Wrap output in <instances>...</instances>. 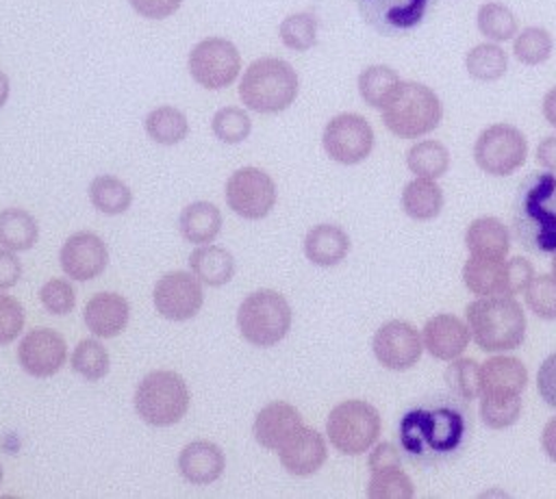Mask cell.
<instances>
[{"instance_id":"obj_1","label":"cell","mask_w":556,"mask_h":499,"mask_svg":"<svg viewBox=\"0 0 556 499\" xmlns=\"http://www.w3.org/2000/svg\"><path fill=\"white\" fill-rule=\"evenodd\" d=\"M467 436L465 410L450 401H430L400 421V445L410 460L430 464L458 451Z\"/></svg>"},{"instance_id":"obj_2","label":"cell","mask_w":556,"mask_h":499,"mask_svg":"<svg viewBox=\"0 0 556 499\" xmlns=\"http://www.w3.org/2000/svg\"><path fill=\"white\" fill-rule=\"evenodd\" d=\"M513 234L534 254L556 252V174L526 176L513 200Z\"/></svg>"},{"instance_id":"obj_3","label":"cell","mask_w":556,"mask_h":499,"mask_svg":"<svg viewBox=\"0 0 556 499\" xmlns=\"http://www.w3.org/2000/svg\"><path fill=\"white\" fill-rule=\"evenodd\" d=\"M465 323L482 351H510L526 338V315L510 295L478 297L465 308Z\"/></svg>"},{"instance_id":"obj_4","label":"cell","mask_w":556,"mask_h":499,"mask_svg":"<svg viewBox=\"0 0 556 499\" xmlns=\"http://www.w3.org/2000/svg\"><path fill=\"white\" fill-rule=\"evenodd\" d=\"M300 91L291 63L278 56H263L250 63L239 80L241 104L250 111L274 115L287 111Z\"/></svg>"},{"instance_id":"obj_5","label":"cell","mask_w":556,"mask_h":499,"mask_svg":"<svg viewBox=\"0 0 556 499\" xmlns=\"http://www.w3.org/2000/svg\"><path fill=\"white\" fill-rule=\"evenodd\" d=\"M380 111L384 128L400 139L424 137L432 132L443 117L439 95L424 82L415 80H402Z\"/></svg>"},{"instance_id":"obj_6","label":"cell","mask_w":556,"mask_h":499,"mask_svg":"<svg viewBox=\"0 0 556 499\" xmlns=\"http://www.w3.org/2000/svg\"><path fill=\"white\" fill-rule=\"evenodd\" d=\"M291 306L278 291L261 289L243 297L237 308L241 336L254 347H271L291 330Z\"/></svg>"},{"instance_id":"obj_7","label":"cell","mask_w":556,"mask_h":499,"mask_svg":"<svg viewBox=\"0 0 556 499\" xmlns=\"http://www.w3.org/2000/svg\"><path fill=\"white\" fill-rule=\"evenodd\" d=\"M135 412L154 427L178 423L189 410L187 382L174 371H150L135 388Z\"/></svg>"},{"instance_id":"obj_8","label":"cell","mask_w":556,"mask_h":499,"mask_svg":"<svg viewBox=\"0 0 556 499\" xmlns=\"http://www.w3.org/2000/svg\"><path fill=\"white\" fill-rule=\"evenodd\" d=\"M380 427L378 410L363 399L337 404L326 419L328 440L343 456L365 453L378 440Z\"/></svg>"},{"instance_id":"obj_9","label":"cell","mask_w":556,"mask_h":499,"mask_svg":"<svg viewBox=\"0 0 556 499\" xmlns=\"http://www.w3.org/2000/svg\"><path fill=\"white\" fill-rule=\"evenodd\" d=\"M528 156V139L510 124L484 128L473 143V161L489 176H510Z\"/></svg>"},{"instance_id":"obj_10","label":"cell","mask_w":556,"mask_h":499,"mask_svg":"<svg viewBox=\"0 0 556 499\" xmlns=\"http://www.w3.org/2000/svg\"><path fill=\"white\" fill-rule=\"evenodd\" d=\"M187 69L200 87L219 91L237 80L241 54L232 41L224 37H206L191 48Z\"/></svg>"},{"instance_id":"obj_11","label":"cell","mask_w":556,"mask_h":499,"mask_svg":"<svg viewBox=\"0 0 556 499\" xmlns=\"http://www.w3.org/2000/svg\"><path fill=\"white\" fill-rule=\"evenodd\" d=\"M224 197L235 215L256 221L271 213L278 191L274 178L267 171L258 167H239L226 180Z\"/></svg>"},{"instance_id":"obj_12","label":"cell","mask_w":556,"mask_h":499,"mask_svg":"<svg viewBox=\"0 0 556 499\" xmlns=\"http://www.w3.org/2000/svg\"><path fill=\"white\" fill-rule=\"evenodd\" d=\"M321 145L334 163L356 165L374 150V128L358 113H339L324 126Z\"/></svg>"},{"instance_id":"obj_13","label":"cell","mask_w":556,"mask_h":499,"mask_svg":"<svg viewBox=\"0 0 556 499\" xmlns=\"http://www.w3.org/2000/svg\"><path fill=\"white\" fill-rule=\"evenodd\" d=\"M152 302L163 319L187 321L202 308V282L191 271H169L156 280Z\"/></svg>"},{"instance_id":"obj_14","label":"cell","mask_w":556,"mask_h":499,"mask_svg":"<svg viewBox=\"0 0 556 499\" xmlns=\"http://www.w3.org/2000/svg\"><path fill=\"white\" fill-rule=\"evenodd\" d=\"M376 360L391 371H406L421 358L424 343L415 325L402 319L382 323L371 341Z\"/></svg>"},{"instance_id":"obj_15","label":"cell","mask_w":556,"mask_h":499,"mask_svg":"<svg viewBox=\"0 0 556 499\" xmlns=\"http://www.w3.org/2000/svg\"><path fill=\"white\" fill-rule=\"evenodd\" d=\"M356 4L367 26L391 37L419 26L430 0H356Z\"/></svg>"},{"instance_id":"obj_16","label":"cell","mask_w":556,"mask_h":499,"mask_svg":"<svg viewBox=\"0 0 556 499\" xmlns=\"http://www.w3.org/2000/svg\"><path fill=\"white\" fill-rule=\"evenodd\" d=\"M67 360L65 338L50 328H35L17 345V362L33 378L54 375Z\"/></svg>"},{"instance_id":"obj_17","label":"cell","mask_w":556,"mask_h":499,"mask_svg":"<svg viewBox=\"0 0 556 499\" xmlns=\"http://www.w3.org/2000/svg\"><path fill=\"white\" fill-rule=\"evenodd\" d=\"M59 263L70 280L87 282L104 271L109 263V250L98 234L80 230L65 239L59 252Z\"/></svg>"},{"instance_id":"obj_18","label":"cell","mask_w":556,"mask_h":499,"mask_svg":"<svg viewBox=\"0 0 556 499\" xmlns=\"http://www.w3.org/2000/svg\"><path fill=\"white\" fill-rule=\"evenodd\" d=\"M276 453L280 458L282 469L298 477L317 473L328 456L324 436L306 425H302Z\"/></svg>"},{"instance_id":"obj_19","label":"cell","mask_w":556,"mask_h":499,"mask_svg":"<svg viewBox=\"0 0 556 499\" xmlns=\"http://www.w3.org/2000/svg\"><path fill=\"white\" fill-rule=\"evenodd\" d=\"M302 425L304 423L295 406L287 401H271L256 412L252 434L261 447L278 451Z\"/></svg>"},{"instance_id":"obj_20","label":"cell","mask_w":556,"mask_h":499,"mask_svg":"<svg viewBox=\"0 0 556 499\" xmlns=\"http://www.w3.org/2000/svg\"><path fill=\"white\" fill-rule=\"evenodd\" d=\"M469 338L471 334L463 319H458L456 315L441 312L426 321L421 343L430 356L439 360H454L467 349Z\"/></svg>"},{"instance_id":"obj_21","label":"cell","mask_w":556,"mask_h":499,"mask_svg":"<svg viewBox=\"0 0 556 499\" xmlns=\"http://www.w3.org/2000/svg\"><path fill=\"white\" fill-rule=\"evenodd\" d=\"M528 384V369L515 356H493L480 364L482 397H515Z\"/></svg>"},{"instance_id":"obj_22","label":"cell","mask_w":556,"mask_h":499,"mask_svg":"<svg viewBox=\"0 0 556 499\" xmlns=\"http://www.w3.org/2000/svg\"><path fill=\"white\" fill-rule=\"evenodd\" d=\"M224 469L226 456L211 440H191L178 456V471L193 486H206L219 479Z\"/></svg>"},{"instance_id":"obj_23","label":"cell","mask_w":556,"mask_h":499,"mask_svg":"<svg viewBox=\"0 0 556 499\" xmlns=\"http://www.w3.org/2000/svg\"><path fill=\"white\" fill-rule=\"evenodd\" d=\"M130 317V306L119 293H96L83 310L87 330L100 338L117 336Z\"/></svg>"},{"instance_id":"obj_24","label":"cell","mask_w":556,"mask_h":499,"mask_svg":"<svg viewBox=\"0 0 556 499\" xmlns=\"http://www.w3.org/2000/svg\"><path fill=\"white\" fill-rule=\"evenodd\" d=\"M350 252V236L341 226L317 223L304 236V254L317 267H334Z\"/></svg>"},{"instance_id":"obj_25","label":"cell","mask_w":556,"mask_h":499,"mask_svg":"<svg viewBox=\"0 0 556 499\" xmlns=\"http://www.w3.org/2000/svg\"><path fill=\"white\" fill-rule=\"evenodd\" d=\"M465 247L471 252V256L504 258L510 250V232L497 217L484 215L467 226Z\"/></svg>"},{"instance_id":"obj_26","label":"cell","mask_w":556,"mask_h":499,"mask_svg":"<svg viewBox=\"0 0 556 499\" xmlns=\"http://www.w3.org/2000/svg\"><path fill=\"white\" fill-rule=\"evenodd\" d=\"M178 230L185 241L195 245L213 243L222 230V213L213 202H191L180 210Z\"/></svg>"},{"instance_id":"obj_27","label":"cell","mask_w":556,"mask_h":499,"mask_svg":"<svg viewBox=\"0 0 556 499\" xmlns=\"http://www.w3.org/2000/svg\"><path fill=\"white\" fill-rule=\"evenodd\" d=\"M191 273L208 286H224L235 276V256L219 245H198L189 256Z\"/></svg>"},{"instance_id":"obj_28","label":"cell","mask_w":556,"mask_h":499,"mask_svg":"<svg viewBox=\"0 0 556 499\" xmlns=\"http://www.w3.org/2000/svg\"><path fill=\"white\" fill-rule=\"evenodd\" d=\"M463 284L478 297L506 295V260L471 256L463 267Z\"/></svg>"},{"instance_id":"obj_29","label":"cell","mask_w":556,"mask_h":499,"mask_svg":"<svg viewBox=\"0 0 556 499\" xmlns=\"http://www.w3.org/2000/svg\"><path fill=\"white\" fill-rule=\"evenodd\" d=\"M443 189L437 180L413 178L402 191V210L415 221H430L443 210Z\"/></svg>"},{"instance_id":"obj_30","label":"cell","mask_w":556,"mask_h":499,"mask_svg":"<svg viewBox=\"0 0 556 499\" xmlns=\"http://www.w3.org/2000/svg\"><path fill=\"white\" fill-rule=\"evenodd\" d=\"M39 239L37 219L24 208L0 210V247L11 252H26Z\"/></svg>"},{"instance_id":"obj_31","label":"cell","mask_w":556,"mask_h":499,"mask_svg":"<svg viewBox=\"0 0 556 499\" xmlns=\"http://www.w3.org/2000/svg\"><path fill=\"white\" fill-rule=\"evenodd\" d=\"M89 202L104 215H122L132 204L130 187L111 174H100L89 182Z\"/></svg>"},{"instance_id":"obj_32","label":"cell","mask_w":556,"mask_h":499,"mask_svg":"<svg viewBox=\"0 0 556 499\" xmlns=\"http://www.w3.org/2000/svg\"><path fill=\"white\" fill-rule=\"evenodd\" d=\"M143 128L148 137L161 145H176L189 135V121L185 113L169 104L152 108L143 119Z\"/></svg>"},{"instance_id":"obj_33","label":"cell","mask_w":556,"mask_h":499,"mask_svg":"<svg viewBox=\"0 0 556 499\" xmlns=\"http://www.w3.org/2000/svg\"><path fill=\"white\" fill-rule=\"evenodd\" d=\"M400 76L389 65H369L358 74V95L371 108H382L400 87Z\"/></svg>"},{"instance_id":"obj_34","label":"cell","mask_w":556,"mask_h":499,"mask_svg":"<svg viewBox=\"0 0 556 499\" xmlns=\"http://www.w3.org/2000/svg\"><path fill=\"white\" fill-rule=\"evenodd\" d=\"M406 165L417 178L437 180L450 169V152L441 141L424 139L408 148Z\"/></svg>"},{"instance_id":"obj_35","label":"cell","mask_w":556,"mask_h":499,"mask_svg":"<svg viewBox=\"0 0 556 499\" xmlns=\"http://www.w3.org/2000/svg\"><path fill=\"white\" fill-rule=\"evenodd\" d=\"M467 74L480 82L500 80L508 69V56L497 43H478L465 56Z\"/></svg>"},{"instance_id":"obj_36","label":"cell","mask_w":556,"mask_h":499,"mask_svg":"<svg viewBox=\"0 0 556 499\" xmlns=\"http://www.w3.org/2000/svg\"><path fill=\"white\" fill-rule=\"evenodd\" d=\"M476 24H478V30L486 39H491L493 43L508 41V39H513L519 33L517 30L515 13L506 4H502V2H484V4H480L478 15H476Z\"/></svg>"},{"instance_id":"obj_37","label":"cell","mask_w":556,"mask_h":499,"mask_svg":"<svg viewBox=\"0 0 556 499\" xmlns=\"http://www.w3.org/2000/svg\"><path fill=\"white\" fill-rule=\"evenodd\" d=\"M554 39L543 26H528L513 37V54L523 65H541L552 56Z\"/></svg>"},{"instance_id":"obj_38","label":"cell","mask_w":556,"mask_h":499,"mask_svg":"<svg viewBox=\"0 0 556 499\" xmlns=\"http://www.w3.org/2000/svg\"><path fill=\"white\" fill-rule=\"evenodd\" d=\"M72 369L85 378L87 382H96L102 380L109 373V351L104 349V345L96 338H83L70 358Z\"/></svg>"},{"instance_id":"obj_39","label":"cell","mask_w":556,"mask_h":499,"mask_svg":"<svg viewBox=\"0 0 556 499\" xmlns=\"http://www.w3.org/2000/svg\"><path fill=\"white\" fill-rule=\"evenodd\" d=\"M278 35L289 50L306 52L317 43V17L306 11L291 13L280 22Z\"/></svg>"},{"instance_id":"obj_40","label":"cell","mask_w":556,"mask_h":499,"mask_svg":"<svg viewBox=\"0 0 556 499\" xmlns=\"http://www.w3.org/2000/svg\"><path fill=\"white\" fill-rule=\"evenodd\" d=\"M445 369V384L463 401L480 395V364L473 358H454Z\"/></svg>"},{"instance_id":"obj_41","label":"cell","mask_w":556,"mask_h":499,"mask_svg":"<svg viewBox=\"0 0 556 499\" xmlns=\"http://www.w3.org/2000/svg\"><path fill=\"white\" fill-rule=\"evenodd\" d=\"M415 495L410 477L402 471V466L374 471L367 486L369 499H410Z\"/></svg>"},{"instance_id":"obj_42","label":"cell","mask_w":556,"mask_h":499,"mask_svg":"<svg viewBox=\"0 0 556 499\" xmlns=\"http://www.w3.org/2000/svg\"><path fill=\"white\" fill-rule=\"evenodd\" d=\"M211 130L222 143H241L252 132V119L241 106H224L211 119Z\"/></svg>"},{"instance_id":"obj_43","label":"cell","mask_w":556,"mask_h":499,"mask_svg":"<svg viewBox=\"0 0 556 499\" xmlns=\"http://www.w3.org/2000/svg\"><path fill=\"white\" fill-rule=\"evenodd\" d=\"M526 293V304L528 308L545 319V321H556V278L541 273L534 276L528 284Z\"/></svg>"},{"instance_id":"obj_44","label":"cell","mask_w":556,"mask_h":499,"mask_svg":"<svg viewBox=\"0 0 556 499\" xmlns=\"http://www.w3.org/2000/svg\"><path fill=\"white\" fill-rule=\"evenodd\" d=\"M521 414V399L515 397H482L480 399V419L491 430H504L517 423Z\"/></svg>"},{"instance_id":"obj_45","label":"cell","mask_w":556,"mask_h":499,"mask_svg":"<svg viewBox=\"0 0 556 499\" xmlns=\"http://www.w3.org/2000/svg\"><path fill=\"white\" fill-rule=\"evenodd\" d=\"M39 299L50 315H67L76 304V293L70 280L52 278L39 289Z\"/></svg>"},{"instance_id":"obj_46","label":"cell","mask_w":556,"mask_h":499,"mask_svg":"<svg viewBox=\"0 0 556 499\" xmlns=\"http://www.w3.org/2000/svg\"><path fill=\"white\" fill-rule=\"evenodd\" d=\"M24 328V308L22 304L0 293V345H9L17 338Z\"/></svg>"},{"instance_id":"obj_47","label":"cell","mask_w":556,"mask_h":499,"mask_svg":"<svg viewBox=\"0 0 556 499\" xmlns=\"http://www.w3.org/2000/svg\"><path fill=\"white\" fill-rule=\"evenodd\" d=\"M532 278H534V267L528 258L515 256L506 260V295L513 297L517 293H523Z\"/></svg>"},{"instance_id":"obj_48","label":"cell","mask_w":556,"mask_h":499,"mask_svg":"<svg viewBox=\"0 0 556 499\" xmlns=\"http://www.w3.org/2000/svg\"><path fill=\"white\" fill-rule=\"evenodd\" d=\"M536 391L547 406L556 408V351L541 362L536 371Z\"/></svg>"},{"instance_id":"obj_49","label":"cell","mask_w":556,"mask_h":499,"mask_svg":"<svg viewBox=\"0 0 556 499\" xmlns=\"http://www.w3.org/2000/svg\"><path fill=\"white\" fill-rule=\"evenodd\" d=\"M128 4L146 20H165L180 9L182 0H128Z\"/></svg>"},{"instance_id":"obj_50","label":"cell","mask_w":556,"mask_h":499,"mask_svg":"<svg viewBox=\"0 0 556 499\" xmlns=\"http://www.w3.org/2000/svg\"><path fill=\"white\" fill-rule=\"evenodd\" d=\"M369 471H380V469H391V466H402L400 460V449L393 443H378L371 453H369Z\"/></svg>"},{"instance_id":"obj_51","label":"cell","mask_w":556,"mask_h":499,"mask_svg":"<svg viewBox=\"0 0 556 499\" xmlns=\"http://www.w3.org/2000/svg\"><path fill=\"white\" fill-rule=\"evenodd\" d=\"M22 278V263L11 250H0V291H7L17 284Z\"/></svg>"},{"instance_id":"obj_52","label":"cell","mask_w":556,"mask_h":499,"mask_svg":"<svg viewBox=\"0 0 556 499\" xmlns=\"http://www.w3.org/2000/svg\"><path fill=\"white\" fill-rule=\"evenodd\" d=\"M536 165L543 167L545 171L556 174V135H549L539 141L536 145Z\"/></svg>"},{"instance_id":"obj_53","label":"cell","mask_w":556,"mask_h":499,"mask_svg":"<svg viewBox=\"0 0 556 499\" xmlns=\"http://www.w3.org/2000/svg\"><path fill=\"white\" fill-rule=\"evenodd\" d=\"M541 445H543V451L545 456L556 462V417H552L545 427H543V434H541Z\"/></svg>"},{"instance_id":"obj_54","label":"cell","mask_w":556,"mask_h":499,"mask_svg":"<svg viewBox=\"0 0 556 499\" xmlns=\"http://www.w3.org/2000/svg\"><path fill=\"white\" fill-rule=\"evenodd\" d=\"M543 115H545L547 124L556 128V87H552V89L543 95Z\"/></svg>"},{"instance_id":"obj_55","label":"cell","mask_w":556,"mask_h":499,"mask_svg":"<svg viewBox=\"0 0 556 499\" xmlns=\"http://www.w3.org/2000/svg\"><path fill=\"white\" fill-rule=\"evenodd\" d=\"M9 93H11V82H9V76L0 69V108L7 104L9 100Z\"/></svg>"},{"instance_id":"obj_56","label":"cell","mask_w":556,"mask_h":499,"mask_svg":"<svg viewBox=\"0 0 556 499\" xmlns=\"http://www.w3.org/2000/svg\"><path fill=\"white\" fill-rule=\"evenodd\" d=\"M552 276L556 278V252H554V256H552Z\"/></svg>"},{"instance_id":"obj_57","label":"cell","mask_w":556,"mask_h":499,"mask_svg":"<svg viewBox=\"0 0 556 499\" xmlns=\"http://www.w3.org/2000/svg\"><path fill=\"white\" fill-rule=\"evenodd\" d=\"M2 477H4V471H2V464H0V484H2Z\"/></svg>"}]
</instances>
